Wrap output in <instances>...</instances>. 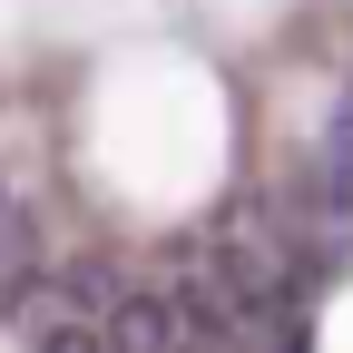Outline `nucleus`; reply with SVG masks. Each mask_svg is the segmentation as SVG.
I'll use <instances>...</instances> for the list:
<instances>
[{
  "instance_id": "f257e3e1",
  "label": "nucleus",
  "mask_w": 353,
  "mask_h": 353,
  "mask_svg": "<svg viewBox=\"0 0 353 353\" xmlns=\"http://www.w3.org/2000/svg\"><path fill=\"white\" fill-rule=\"evenodd\" d=\"M314 196L353 206V79L334 88V108H324V148H314Z\"/></svg>"
}]
</instances>
